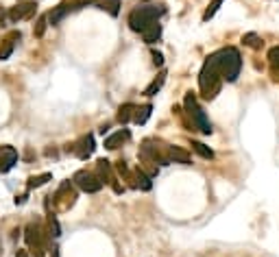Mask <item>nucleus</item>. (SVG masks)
<instances>
[{
    "label": "nucleus",
    "instance_id": "nucleus-16",
    "mask_svg": "<svg viewBox=\"0 0 279 257\" xmlns=\"http://www.w3.org/2000/svg\"><path fill=\"white\" fill-rule=\"evenodd\" d=\"M170 157H173L175 161H179V164H190V155L186 153V151H181V148H177V146H173L170 148Z\"/></svg>",
    "mask_w": 279,
    "mask_h": 257
},
{
    "label": "nucleus",
    "instance_id": "nucleus-18",
    "mask_svg": "<svg viewBox=\"0 0 279 257\" xmlns=\"http://www.w3.org/2000/svg\"><path fill=\"white\" fill-rule=\"evenodd\" d=\"M100 9H107L111 15H118V11H120V0H105L103 4H98Z\"/></svg>",
    "mask_w": 279,
    "mask_h": 257
},
{
    "label": "nucleus",
    "instance_id": "nucleus-25",
    "mask_svg": "<svg viewBox=\"0 0 279 257\" xmlns=\"http://www.w3.org/2000/svg\"><path fill=\"white\" fill-rule=\"evenodd\" d=\"M44 31H46V17H39L37 26H35V35H37V37H41V35H44Z\"/></svg>",
    "mask_w": 279,
    "mask_h": 257
},
{
    "label": "nucleus",
    "instance_id": "nucleus-10",
    "mask_svg": "<svg viewBox=\"0 0 279 257\" xmlns=\"http://www.w3.org/2000/svg\"><path fill=\"white\" fill-rule=\"evenodd\" d=\"M142 37H144L146 44H153V41H157L162 37V24L159 22H153L151 26H146L144 31H142Z\"/></svg>",
    "mask_w": 279,
    "mask_h": 257
},
{
    "label": "nucleus",
    "instance_id": "nucleus-11",
    "mask_svg": "<svg viewBox=\"0 0 279 257\" xmlns=\"http://www.w3.org/2000/svg\"><path fill=\"white\" fill-rule=\"evenodd\" d=\"M124 140H129V131H118V133L114 135H109L105 140V148H109V151H114V148H118L122 144Z\"/></svg>",
    "mask_w": 279,
    "mask_h": 257
},
{
    "label": "nucleus",
    "instance_id": "nucleus-23",
    "mask_svg": "<svg viewBox=\"0 0 279 257\" xmlns=\"http://www.w3.org/2000/svg\"><path fill=\"white\" fill-rule=\"evenodd\" d=\"M138 188H142L146 192V190H151V181H148V177L144 175V172H138Z\"/></svg>",
    "mask_w": 279,
    "mask_h": 257
},
{
    "label": "nucleus",
    "instance_id": "nucleus-6",
    "mask_svg": "<svg viewBox=\"0 0 279 257\" xmlns=\"http://www.w3.org/2000/svg\"><path fill=\"white\" fill-rule=\"evenodd\" d=\"M17 161V151L13 146H0V172H9Z\"/></svg>",
    "mask_w": 279,
    "mask_h": 257
},
{
    "label": "nucleus",
    "instance_id": "nucleus-17",
    "mask_svg": "<svg viewBox=\"0 0 279 257\" xmlns=\"http://www.w3.org/2000/svg\"><path fill=\"white\" fill-rule=\"evenodd\" d=\"M192 148L201 155V157H205V159H212L214 157V151H212L210 146H205L203 142H192Z\"/></svg>",
    "mask_w": 279,
    "mask_h": 257
},
{
    "label": "nucleus",
    "instance_id": "nucleus-3",
    "mask_svg": "<svg viewBox=\"0 0 279 257\" xmlns=\"http://www.w3.org/2000/svg\"><path fill=\"white\" fill-rule=\"evenodd\" d=\"M218 57H221V76L225 81L234 83L240 74V68H242V59H240V52L236 48H223L218 50Z\"/></svg>",
    "mask_w": 279,
    "mask_h": 257
},
{
    "label": "nucleus",
    "instance_id": "nucleus-14",
    "mask_svg": "<svg viewBox=\"0 0 279 257\" xmlns=\"http://www.w3.org/2000/svg\"><path fill=\"white\" fill-rule=\"evenodd\" d=\"M164 83H166V74L162 72V74H159L155 81L151 83V85H148V87L144 89V94H146V96H155V94L159 92V89H162V85H164Z\"/></svg>",
    "mask_w": 279,
    "mask_h": 257
},
{
    "label": "nucleus",
    "instance_id": "nucleus-8",
    "mask_svg": "<svg viewBox=\"0 0 279 257\" xmlns=\"http://www.w3.org/2000/svg\"><path fill=\"white\" fill-rule=\"evenodd\" d=\"M35 13V4L33 2H26V4H17L15 9L9 11V17L11 20H24V17H31Z\"/></svg>",
    "mask_w": 279,
    "mask_h": 257
},
{
    "label": "nucleus",
    "instance_id": "nucleus-2",
    "mask_svg": "<svg viewBox=\"0 0 279 257\" xmlns=\"http://www.w3.org/2000/svg\"><path fill=\"white\" fill-rule=\"evenodd\" d=\"M164 7L162 4H138L131 13H129V26L133 31L142 33L146 26H151L153 22H157V17L164 13Z\"/></svg>",
    "mask_w": 279,
    "mask_h": 257
},
{
    "label": "nucleus",
    "instance_id": "nucleus-9",
    "mask_svg": "<svg viewBox=\"0 0 279 257\" xmlns=\"http://www.w3.org/2000/svg\"><path fill=\"white\" fill-rule=\"evenodd\" d=\"M68 13H70V4H68V2H61V4H59V7H55V9L50 11L46 20H48L52 26H57L59 22H61V20H63V17H66Z\"/></svg>",
    "mask_w": 279,
    "mask_h": 257
},
{
    "label": "nucleus",
    "instance_id": "nucleus-26",
    "mask_svg": "<svg viewBox=\"0 0 279 257\" xmlns=\"http://www.w3.org/2000/svg\"><path fill=\"white\" fill-rule=\"evenodd\" d=\"M153 63H155V65H164V55H162V52H153Z\"/></svg>",
    "mask_w": 279,
    "mask_h": 257
},
{
    "label": "nucleus",
    "instance_id": "nucleus-12",
    "mask_svg": "<svg viewBox=\"0 0 279 257\" xmlns=\"http://www.w3.org/2000/svg\"><path fill=\"white\" fill-rule=\"evenodd\" d=\"M81 146H83V148H79V151H76V155H79L81 159H87V157L92 155V151H94V137H92V135L83 137V140H81Z\"/></svg>",
    "mask_w": 279,
    "mask_h": 257
},
{
    "label": "nucleus",
    "instance_id": "nucleus-22",
    "mask_svg": "<svg viewBox=\"0 0 279 257\" xmlns=\"http://www.w3.org/2000/svg\"><path fill=\"white\" fill-rule=\"evenodd\" d=\"M242 41H245L247 46H251V48H260V37L255 33H247L245 37H242Z\"/></svg>",
    "mask_w": 279,
    "mask_h": 257
},
{
    "label": "nucleus",
    "instance_id": "nucleus-15",
    "mask_svg": "<svg viewBox=\"0 0 279 257\" xmlns=\"http://www.w3.org/2000/svg\"><path fill=\"white\" fill-rule=\"evenodd\" d=\"M133 111H135V107H133L131 103L122 105L120 111H118V122H129V120L133 118Z\"/></svg>",
    "mask_w": 279,
    "mask_h": 257
},
{
    "label": "nucleus",
    "instance_id": "nucleus-19",
    "mask_svg": "<svg viewBox=\"0 0 279 257\" xmlns=\"http://www.w3.org/2000/svg\"><path fill=\"white\" fill-rule=\"evenodd\" d=\"M13 52V41L7 39L2 46H0V61H4V59H9V55Z\"/></svg>",
    "mask_w": 279,
    "mask_h": 257
},
{
    "label": "nucleus",
    "instance_id": "nucleus-24",
    "mask_svg": "<svg viewBox=\"0 0 279 257\" xmlns=\"http://www.w3.org/2000/svg\"><path fill=\"white\" fill-rule=\"evenodd\" d=\"M269 59H271V63L275 65H279V46H275V48H271V52H269Z\"/></svg>",
    "mask_w": 279,
    "mask_h": 257
},
{
    "label": "nucleus",
    "instance_id": "nucleus-28",
    "mask_svg": "<svg viewBox=\"0 0 279 257\" xmlns=\"http://www.w3.org/2000/svg\"><path fill=\"white\" fill-rule=\"evenodd\" d=\"M52 257H59V249H52Z\"/></svg>",
    "mask_w": 279,
    "mask_h": 257
},
{
    "label": "nucleus",
    "instance_id": "nucleus-20",
    "mask_svg": "<svg viewBox=\"0 0 279 257\" xmlns=\"http://www.w3.org/2000/svg\"><path fill=\"white\" fill-rule=\"evenodd\" d=\"M223 2H225V0H214V2L210 4V7H207V11L203 13V20H210V17H214V13H216L218 7H221Z\"/></svg>",
    "mask_w": 279,
    "mask_h": 257
},
{
    "label": "nucleus",
    "instance_id": "nucleus-4",
    "mask_svg": "<svg viewBox=\"0 0 279 257\" xmlns=\"http://www.w3.org/2000/svg\"><path fill=\"white\" fill-rule=\"evenodd\" d=\"M186 109H188V113L192 116V120H194V124L199 127V131L201 133H205V135H210L212 133V124H210V120H207V116H205V111L201 109V107L197 105V98L192 96V94H188L186 96Z\"/></svg>",
    "mask_w": 279,
    "mask_h": 257
},
{
    "label": "nucleus",
    "instance_id": "nucleus-21",
    "mask_svg": "<svg viewBox=\"0 0 279 257\" xmlns=\"http://www.w3.org/2000/svg\"><path fill=\"white\" fill-rule=\"evenodd\" d=\"M50 175H48V172H46V175H41V177H33L31 179V181H28V188H39V185H44L46 181H50Z\"/></svg>",
    "mask_w": 279,
    "mask_h": 257
},
{
    "label": "nucleus",
    "instance_id": "nucleus-1",
    "mask_svg": "<svg viewBox=\"0 0 279 257\" xmlns=\"http://www.w3.org/2000/svg\"><path fill=\"white\" fill-rule=\"evenodd\" d=\"M218 74H221V57H218V52H214L212 57H207L203 70H201V79H199L205 98H214L218 94V89H221Z\"/></svg>",
    "mask_w": 279,
    "mask_h": 257
},
{
    "label": "nucleus",
    "instance_id": "nucleus-5",
    "mask_svg": "<svg viewBox=\"0 0 279 257\" xmlns=\"http://www.w3.org/2000/svg\"><path fill=\"white\" fill-rule=\"evenodd\" d=\"M74 181L76 185L83 190V192H98L100 188H103V181H100L98 177H94L92 172H85V170H81V172H76V177H74Z\"/></svg>",
    "mask_w": 279,
    "mask_h": 257
},
{
    "label": "nucleus",
    "instance_id": "nucleus-13",
    "mask_svg": "<svg viewBox=\"0 0 279 257\" xmlns=\"http://www.w3.org/2000/svg\"><path fill=\"white\" fill-rule=\"evenodd\" d=\"M151 111H153V107L151 105H144V107H138L133 113V122L135 124H144L148 120V116H151Z\"/></svg>",
    "mask_w": 279,
    "mask_h": 257
},
{
    "label": "nucleus",
    "instance_id": "nucleus-7",
    "mask_svg": "<svg viewBox=\"0 0 279 257\" xmlns=\"http://www.w3.org/2000/svg\"><path fill=\"white\" fill-rule=\"evenodd\" d=\"M26 242L28 247L35 249V255L41 257V236H39V229L37 227H26Z\"/></svg>",
    "mask_w": 279,
    "mask_h": 257
},
{
    "label": "nucleus",
    "instance_id": "nucleus-27",
    "mask_svg": "<svg viewBox=\"0 0 279 257\" xmlns=\"http://www.w3.org/2000/svg\"><path fill=\"white\" fill-rule=\"evenodd\" d=\"M15 257H28V255H26V251H17Z\"/></svg>",
    "mask_w": 279,
    "mask_h": 257
}]
</instances>
